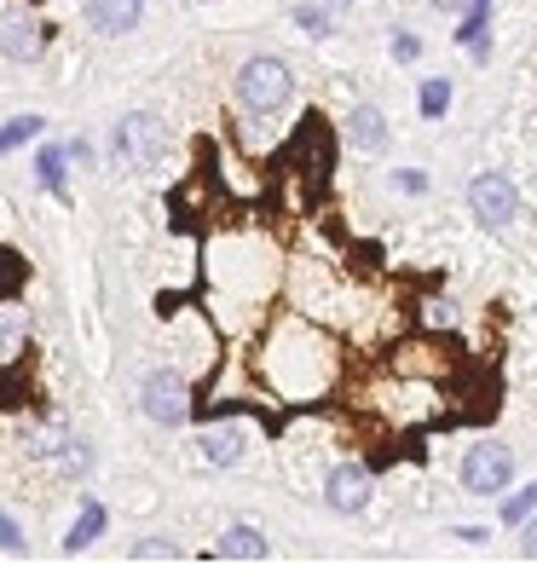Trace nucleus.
<instances>
[{
  "label": "nucleus",
  "instance_id": "nucleus-26",
  "mask_svg": "<svg viewBox=\"0 0 537 566\" xmlns=\"http://www.w3.org/2000/svg\"><path fill=\"white\" fill-rule=\"evenodd\" d=\"M463 12H492V0H463Z\"/></svg>",
  "mask_w": 537,
  "mask_h": 566
},
{
  "label": "nucleus",
  "instance_id": "nucleus-27",
  "mask_svg": "<svg viewBox=\"0 0 537 566\" xmlns=\"http://www.w3.org/2000/svg\"><path fill=\"white\" fill-rule=\"evenodd\" d=\"M324 7H329V12H347V7H352V0H324Z\"/></svg>",
  "mask_w": 537,
  "mask_h": 566
},
{
  "label": "nucleus",
  "instance_id": "nucleus-23",
  "mask_svg": "<svg viewBox=\"0 0 537 566\" xmlns=\"http://www.w3.org/2000/svg\"><path fill=\"white\" fill-rule=\"evenodd\" d=\"M393 186H399L404 197H422V191H428V174H422V168H399Z\"/></svg>",
  "mask_w": 537,
  "mask_h": 566
},
{
  "label": "nucleus",
  "instance_id": "nucleus-20",
  "mask_svg": "<svg viewBox=\"0 0 537 566\" xmlns=\"http://www.w3.org/2000/svg\"><path fill=\"white\" fill-rule=\"evenodd\" d=\"M526 514H537V480H531V485H520L515 497H503V521H508V526H520Z\"/></svg>",
  "mask_w": 537,
  "mask_h": 566
},
{
  "label": "nucleus",
  "instance_id": "nucleus-9",
  "mask_svg": "<svg viewBox=\"0 0 537 566\" xmlns=\"http://www.w3.org/2000/svg\"><path fill=\"white\" fill-rule=\"evenodd\" d=\"M370 492H376L370 462H336L329 480H324V497H329V509H336V514H358V509L370 503Z\"/></svg>",
  "mask_w": 537,
  "mask_h": 566
},
{
  "label": "nucleus",
  "instance_id": "nucleus-12",
  "mask_svg": "<svg viewBox=\"0 0 537 566\" xmlns=\"http://www.w3.org/2000/svg\"><path fill=\"white\" fill-rule=\"evenodd\" d=\"M347 139H352V150H365V157L388 150V116H381V105H352V116H347Z\"/></svg>",
  "mask_w": 537,
  "mask_h": 566
},
{
  "label": "nucleus",
  "instance_id": "nucleus-13",
  "mask_svg": "<svg viewBox=\"0 0 537 566\" xmlns=\"http://www.w3.org/2000/svg\"><path fill=\"white\" fill-rule=\"evenodd\" d=\"M266 532L261 526H225L214 537V560H266Z\"/></svg>",
  "mask_w": 537,
  "mask_h": 566
},
{
  "label": "nucleus",
  "instance_id": "nucleus-14",
  "mask_svg": "<svg viewBox=\"0 0 537 566\" xmlns=\"http://www.w3.org/2000/svg\"><path fill=\"white\" fill-rule=\"evenodd\" d=\"M105 526H110L105 503H98V497H82V514H75V526L64 532V555H82V549H93L98 537H105Z\"/></svg>",
  "mask_w": 537,
  "mask_h": 566
},
{
  "label": "nucleus",
  "instance_id": "nucleus-10",
  "mask_svg": "<svg viewBox=\"0 0 537 566\" xmlns=\"http://www.w3.org/2000/svg\"><path fill=\"white\" fill-rule=\"evenodd\" d=\"M30 353V306L0 295V370H18Z\"/></svg>",
  "mask_w": 537,
  "mask_h": 566
},
{
  "label": "nucleus",
  "instance_id": "nucleus-24",
  "mask_svg": "<svg viewBox=\"0 0 537 566\" xmlns=\"http://www.w3.org/2000/svg\"><path fill=\"white\" fill-rule=\"evenodd\" d=\"M520 555H526V560H537V521H531V514L520 521Z\"/></svg>",
  "mask_w": 537,
  "mask_h": 566
},
{
  "label": "nucleus",
  "instance_id": "nucleus-19",
  "mask_svg": "<svg viewBox=\"0 0 537 566\" xmlns=\"http://www.w3.org/2000/svg\"><path fill=\"white\" fill-rule=\"evenodd\" d=\"M127 560H179V544L173 537H139V544L127 549Z\"/></svg>",
  "mask_w": 537,
  "mask_h": 566
},
{
  "label": "nucleus",
  "instance_id": "nucleus-4",
  "mask_svg": "<svg viewBox=\"0 0 537 566\" xmlns=\"http://www.w3.org/2000/svg\"><path fill=\"white\" fill-rule=\"evenodd\" d=\"M139 410H145V422H157V428H186V422H191V376L179 370V365L145 370V381H139Z\"/></svg>",
  "mask_w": 537,
  "mask_h": 566
},
{
  "label": "nucleus",
  "instance_id": "nucleus-5",
  "mask_svg": "<svg viewBox=\"0 0 537 566\" xmlns=\"http://www.w3.org/2000/svg\"><path fill=\"white\" fill-rule=\"evenodd\" d=\"M46 18L30 7V0H0V59L7 64H41L46 59Z\"/></svg>",
  "mask_w": 537,
  "mask_h": 566
},
{
  "label": "nucleus",
  "instance_id": "nucleus-25",
  "mask_svg": "<svg viewBox=\"0 0 537 566\" xmlns=\"http://www.w3.org/2000/svg\"><path fill=\"white\" fill-rule=\"evenodd\" d=\"M456 537H463V544H485L492 532H485V526H456Z\"/></svg>",
  "mask_w": 537,
  "mask_h": 566
},
{
  "label": "nucleus",
  "instance_id": "nucleus-7",
  "mask_svg": "<svg viewBox=\"0 0 537 566\" xmlns=\"http://www.w3.org/2000/svg\"><path fill=\"white\" fill-rule=\"evenodd\" d=\"M468 209H474V220L480 226H508L520 214V191H515V179L508 174H497V168H485V174H474L468 179Z\"/></svg>",
  "mask_w": 537,
  "mask_h": 566
},
{
  "label": "nucleus",
  "instance_id": "nucleus-18",
  "mask_svg": "<svg viewBox=\"0 0 537 566\" xmlns=\"http://www.w3.org/2000/svg\"><path fill=\"white\" fill-rule=\"evenodd\" d=\"M451 98H456V93H451L445 75H428V82H422V116H428V122H440V116L451 111Z\"/></svg>",
  "mask_w": 537,
  "mask_h": 566
},
{
  "label": "nucleus",
  "instance_id": "nucleus-16",
  "mask_svg": "<svg viewBox=\"0 0 537 566\" xmlns=\"http://www.w3.org/2000/svg\"><path fill=\"white\" fill-rule=\"evenodd\" d=\"M41 127H46V116H12V122H0V157H12V150H23V145H35L41 139Z\"/></svg>",
  "mask_w": 537,
  "mask_h": 566
},
{
  "label": "nucleus",
  "instance_id": "nucleus-8",
  "mask_svg": "<svg viewBox=\"0 0 537 566\" xmlns=\"http://www.w3.org/2000/svg\"><path fill=\"white\" fill-rule=\"evenodd\" d=\"M249 446H254V433H249V422H209V428H197V462L202 469H238V462L249 457Z\"/></svg>",
  "mask_w": 537,
  "mask_h": 566
},
{
  "label": "nucleus",
  "instance_id": "nucleus-2",
  "mask_svg": "<svg viewBox=\"0 0 537 566\" xmlns=\"http://www.w3.org/2000/svg\"><path fill=\"white\" fill-rule=\"evenodd\" d=\"M232 93H238L243 116H277V111H284L289 98H295V75H289V64H284V59L254 53V59H243V64H238Z\"/></svg>",
  "mask_w": 537,
  "mask_h": 566
},
{
  "label": "nucleus",
  "instance_id": "nucleus-11",
  "mask_svg": "<svg viewBox=\"0 0 537 566\" xmlns=\"http://www.w3.org/2000/svg\"><path fill=\"white\" fill-rule=\"evenodd\" d=\"M145 18V0H87V30L93 35H134Z\"/></svg>",
  "mask_w": 537,
  "mask_h": 566
},
{
  "label": "nucleus",
  "instance_id": "nucleus-3",
  "mask_svg": "<svg viewBox=\"0 0 537 566\" xmlns=\"http://www.w3.org/2000/svg\"><path fill=\"white\" fill-rule=\"evenodd\" d=\"M110 157L122 168H134V174H150V168H162L168 157V122L157 111H127L116 127H110Z\"/></svg>",
  "mask_w": 537,
  "mask_h": 566
},
{
  "label": "nucleus",
  "instance_id": "nucleus-22",
  "mask_svg": "<svg viewBox=\"0 0 537 566\" xmlns=\"http://www.w3.org/2000/svg\"><path fill=\"white\" fill-rule=\"evenodd\" d=\"M388 53H393L399 64H417V59H422V41H417L411 30H393V41H388Z\"/></svg>",
  "mask_w": 537,
  "mask_h": 566
},
{
  "label": "nucleus",
  "instance_id": "nucleus-6",
  "mask_svg": "<svg viewBox=\"0 0 537 566\" xmlns=\"http://www.w3.org/2000/svg\"><path fill=\"white\" fill-rule=\"evenodd\" d=\"M508 480H515V451H508L503 440H474L463 451V485L474 497H497Z\"/></svg>",
  "mask_w": 537,
  "mask_h": 566
},
{
  "label": "nucleus",
  "instance_id": "nucleus-17",
  "mask_svg": "<svg viewBox=\"0 0 537 566\" xmlns=\"http://www.w3.org/2000/svg\"><path fill=\"white\" fill-rule=\"evenodd\" d=\"M289 18H295V30H301V35H313V41H324L329 30H336V12H329L324 0H301Z\"/></svg>",
  "mask_w": 537,
  "mask_h": 566
},
{
  "label": "nucleus",
  "instance_id": "nucleus-15",
  "mask_svg": "<svg viewBox=\"0 0 537 566\" xmlns=\"http://www.w3.org/2000/svg\"><path fill=\"white\" fill-rule=\"evenodd\" d=\"M35 186L53 191V197H70V145H41V157H35Z\"/></svg>",
  "mask_w": 537,
  "mask_h": 566
},
{
  "label": "nucleus",
  "instance_id": "nucleus-1",
  "mask_svg": "<svg viewBox=\"0 0 537 566\" xmlns=\"http://www.w3.org/2000/svg\"><path fill=\"white\" fill-rule=\"evenodd\" d=\"M254 376L266 381L272 399L313 405V399H324L329 388H336V342H329L313 318H277L261 336Z\"/></svg>",
  "mask_w": 537,
  "mask_h": 566
},
{
  "label": "nucleus",
  "instance_id": "nucleus-21",
  "mask_svg": "<svg viewBox=\"0 0 537 566\" xmlns=\"http://www.w3.org/2000/svg\"><path fill=\"white\" fill-rule=\"evenodd\" d=\"M23 549H30V537H23V526L0 509V555H23Z\"/></svg>",
  "mask_w": 537,
  "mask_h": 566
}]
</instances>
